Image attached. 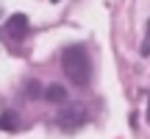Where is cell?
Returning a JSON list of instances; mask_svg holds the SVG:
<instances>
[{
  "mask_svg": "<svg viewBox=\"0 0 150 139\" xmlns=\"http://www.w3.org/2000/svg\"><path fill=\"white\" fill-rule=\"evenodd\" d=\"M147 120H150V103H147Z\"/></svg>",
  "mask_w": 150,
  "mask_h": 139,
  "instance_id": "52a82bcc",
  "label": "cell"
},
{
  "mask_svg": "<svg viewBox=\"0 0 150 139\" xmlns=\"http://www.w3.org/2000/svg\"><path fill=\"white\" fill-rule=\"evenodd\" d=\"M6 33L11 39H22L28 33V17L25 14H11L8 22H6Z\"/></svg>",
  "mask_w": 150,
  "mask_h": 139,
  "instance_id": "7a4b0ae2",
  "label": "cell"
},
{
  "mask_svg": "<svg viewBox=\"0 0 150 139\" xmlns=\"http://www.w3.org/2000/svg\"><path fill=\"white\" fill-rule=\"evenodd\" d=\"M0 125H3V128H8V131H17V128H20V123H17V114H14V111H6L3 120H0Z\"/></svg>",
  "mask_w": 150,
  "mask_h": 139,
  "instance_id": "5b68a950",
  "label": "cell"
},
{
  "mask_svg": "<svg viewBox=\"0 0 150 139\" xmlns=\"http://www.w3.org/2000/svg\"><path fill=\"white\" fill-rule=\"evenodd\" d=\"M42 95L47 97L50 103H61V100H64V97H67V89H64V86H59V84H50L47 89L42 92Z\"/></svg>",
  "mask_w": 150,
  "mask_h": 139,
  "instance_id": "277c9868",
  "label": "cell"
},
{
  "mask_svg": "<svg viewBox=\"0 0 150 139\" xmlns=\"http://www.w3.org/2000/svg\"><path fill=\"white\" fill-rule=\"evenodd\" d=\"M59 117H61V125H64V128H75V125H81L86 120V109L83 106H70V109H64Z\"/></svg>",
  "mask_w": 150,
  "mask_h": 139,
  "instance_id": "3957f363",
  "label": "cell"
},
{
  "mask_svg": "<svg viewBox=\"0 0 150 139\" xmlns=\"http://www.w3.org/2000/svg\"><path fill=\"white\" fill-rule=\"evenodd\" d=\"M142 56H150V22H147V33L142 39Z\"/></svg>",
  "mask_w": 150,
  "mask_h": 139,
  "instance_id": "8992f818",
  "label": "cell"
},
{
  "mask_svg": "<svg viewBox=\"0 0 150 139\" xmlns=\"http://www.w3.org/2000/svg\"><path fill=\"white\" fill-rule=\"evenodd\" d=\"M61 67L64 75L72 81L75 86H86L92 78V64H89V53H86L81 45H72L61 53Z\"/></svg>",
  "mask_w": 150,
  "mask_h": 139,
  "instance_id": "6da1fadb",
  "label": "cell"
}]
</instances>
